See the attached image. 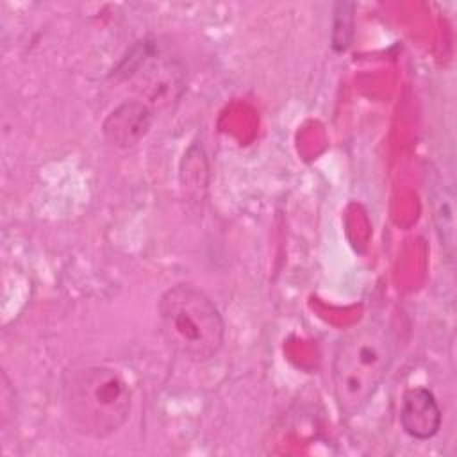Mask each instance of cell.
Masks as SVG:
<instances>
[{"label": "cell", "mask_w": 457, "mask_h": 457, "mask_svg": "<svg viewBox=\"0 0 457 457\" xmlns=\"http://www.w3.org/2000/svg\"><path fill=\"white\" fill-rule=\"evenodd\" d=\"M152 127V112L141 102H123L116 109H112L104 125L105 139L118 148H132L136 146Z\"/></svg>", "instance_id": "4"}, {"label": "cell", "mask_w": 457, "mask_h": 457, "mask_svg": "<svg viewBox=\"0 0 457 457\" xmlns=\"http://www.w3.org/2000/svg\"><path fill=\"white\" fill-rule=\"evenodd\" d=\"M62 403L70 423L95 439L114 434L129 418L130 387L109 366H75L62 378Z\"/></svg>", "instance_id": "2"}, {"label": "cell", "mask_w": 457, "mask_h": 457, "mask_svg": "<svg viewBox=\"0 0 457 457\" xmlns=\"http://www.w3.org/2000/svg\"><path fill=\"white\" fill-rule=\"evenodd\" d=\"M159 328L166 345L189 361L214 357L225 339V321L216 303L191 284L166 289L157 303Z\"/></svg>", "instance_id": "3"}, {"label": "cell", "mask_w": 457, "mask_h": 457, "mask_svg": "<svg viewBox=\"0 0 457 457\" xmlns=\"http://www.w3.org/2000/svg\"><path fill=\"white\" fill-rule=\"evenodd\" d=\"M391 362L393 334L384 321L370 320L350 330L332 359V386L341 412L359 414L384 382Z\"/></svg>", "instance_id": "1"}, {"label": "cell", "mask_w": 457, "mask_h": 457, "mask_svg": "<svg viewBox=\"0 0 457 457\" xmlns=\"http://www.w3.org/2000/svg\"><path fill=\"white\" fill-rule=\"evenodd\" d=\"M400 423L405 434L425 441L434 437L441 427V409L436 396L425 387L405 391L400 407Z\"/></svg>", "instance_id": "5"}]
</instances>
